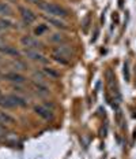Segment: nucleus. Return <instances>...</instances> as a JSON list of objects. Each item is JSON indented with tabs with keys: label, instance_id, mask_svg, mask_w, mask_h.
<instances>
[{
	"label": "nucleus",
	"instance_id": "nucleus-1",
	"mask_svg": "<svg viewBox=\"0 0 136 159\" xmlns=\"http://www.w3.org/2000/svg\"><path fill=\"white\" fill-rule=\"evenodd\" d=\"M39 7H41L42 10H45V11L48 12L49 15H52V16H59V18L61 16V18H64V16L68 15L67 10L60 7V6H57V4H55V3H45V2H42L41 4H39Z\"/></svg>",
	"mask_w": 136,
	"mask_h": 159
},
{
	"label": "nucleus",
	"instance_id": "nucleus-2",
	"mask_svg": "<svg viewBox=\"0 0 136 159\" xmlns=\"http://www.w3.org/2000/svg\"><path fill=\"white\" fill-rule=\"evenodd\" d=\"M21 43L23 47H26L27 49H35L37 51L38 48H41V43L37 39L33 37V36H23L21 39Z\"/></svg>",
	"mask_w": 136,
	"mask_h": 159
},
{
	"label": "nucleus",
	"instance_id": "nucleus-3",
	"mask_svg": "<svg viewBox=\"0 0 136 159\" xmlns=\"http://www.w3.org/2000/svg\"><path fill=\"white\" fill-rule=\"evenodd\" d=\"M19 12H21V16L23 21H25V24H27V25L34 24L35 19H37V15H35L31 10H29L26 7H19Z\"/></svg>",
	"mask_w": 136,
	"mask_h": 159
},
{
	"label": "nucleus",
	"instance_id": "nucleus-4",
	"mask_svg": "<svg viewBox=\"0 0 136 159\" xmlns=\"http://www.w3.org/2000/svg\"><path fill=\"white\" fill-rule=\"evenodd\" d=\"M25 55L27 56L29 59H31V61L42 62V63H45V62H46L45 56H44V55H41V54H38V52L35 51V49H27V48H26V49H25Z\"/></svg>",
	"mask_w": 136,
	"mask_h": 159
},
{
	"label": "nucleus",
	"instance_id": "nucleus-5",
	"mask_svg": "<svg viewBox=\"0 0 136 159\" xmlns=\"http://www.w3.org/2000/svg\"><path fill=\"white\" fill-rule=\"evenodd\" d=\"M0 107L3 108H15L16 104L12 100L11 95H3L0 96Z\"/></svg>",
	"mask_w": 136,
	"mask_h": 159
},
{
	"label": "nucleus",
	"instance_id": "nucleus-6",
	"mask_svg": "<svg viewBox=\"0 0 136 159\" xmlns=\"http://www.w3.org/2000/svg\"><path fill=\"white\" fill-rule=\"evenodd\" d=\"M34 111L37 112L39 117L44 118V119H52V118H53L52 111L48 110V108L44 107V106H35V107H34Z\"/></svg>",
	"mask_w": 136,
	"mask_h": 159
},
{
	"label": "nucleus",
	"instance_id": "nucleus-7",
	"mask_svg": "<svg viewBox=\"0 0 136 159\" xmlns=\"http://www.w3.org/2000/svg\"><path fill=\"white\" fill-rule=\"evenodd\" d=\"M6 80H8V81H11V82H18V84H22V82H25L26 81V78L23 77V75L21 74H18V73H7V74H4L3 75Z\"/></svg>",
	"mask_w": 136,
	"mask_h": 159
},
{
	"label": "nucleus",
	"instance_id": "nucleus-8",
	"mask_svg": "<svg viewBox=\"0 0 136 159\" xmlns=\"http://www.w3.org/2000/svg\"><path fill=\"white\" fill-rule=\"evenodd\" d=\"M0 122L4 124V125H14V124H16L15 118L11 117V115H10L8 112H6V111H0Z\"/></svg>",
	"mask_w": 136,
	"mask_h": 159
},
{
	"label": "nucleus",
	"instance_id": "nucleus-9",
	"mask_svg": "<svg viewBox=\"0 0 136 159\" xmlns=\"http://www.w3.org/2000/svg\"><path fill=\"white\" fill-rule=\"evenodd\" d=\"M44 18H45L46 21H48V22H49V24H51V25L56 26V28H60V29H65V28H67L64 22H61L60 19H56L55 16H46V15H44Z\"/></svg>",
	"mask_w": 136,
	"mask_h": 159
},
{
	"label": "nucleus",
	"instance_id": "nucleus-10",
	"mask_svg": "<svg viewBox=\"0 0 136 159\" xmlns=\"http://www.w3.org/2000/svg\"><path fill=\"white\" fill-rule=\"evenodd\" d=\"M55 52L59 55H61V56H64V58H67V59L71 58V49H68L67 47H64V45H60V47L55 48Z\"/></svg>",
	"mask_w": 136,
	"mask_h": 159
},
{
	"label": "nucleus",
	"instance_id": "nucleus-11",
	"mask_svg": "<svg viewBox=\"0 0 136 159\" xmlns=\"http://www.w3.org/2000/svg\"><path fill=\"white\" fill-rule=\"evenodd\" d=\"M51 40H52L53 43H65V41H67L65 36L61 34V33H55V34L51 37Z\"/></svg>",
	"mask_w": 136,
	"mask_h": 159
},
{
	"label": "nucleus",
	"instance_id": "nucleus-12",
	"mask_svg": "<svg viewBox=\"0 0 136 159\" xmlns=\"http://www.w3.org/2000/svg\"><path fill=\"white\" fill-rule=\"evenodd\" d=\"M11 8H10L8 4H6V3H0V14L3 15H10L11 14Z\"/></svg>",
	"mask_w": 136,
	"mask_h": 159
},
{
	"label": "nucleus",
	"instance_id": "nucleus-13",
	"mask_svg": "<svg viewBox=\"0 0 136 159\" xmlns=\"http://www.w3.org/2000/svg\"><path fill=\"white\" fill-rule=\"evenodd\" d=\"M0 49H2V52H4V54H7V55H14V56L19 55V52L12 47H2Z\"/></svg>",
	"mask_w": 136,
	"mask_h": 159
},
{
	"label": "nucleus",
	"instance_id": "nucleus-14",
	"mask_svg": "<svg viewBox=\"0 0 136 159\" xmlns=\"http://www.w3.org/2000/svg\"><path fill=\"white\" fill-rule=\"evenodd\" d=\"M53 59H55L56 62H60V63H63V65H67L68 63V59L67 58H64V56L56 54V52H53Z\"/></svg>",
	"mask_w": 136,
	"mask_h": 159
},
{
	"label": "nucleus",
	"instance_id": "nucleus-15",
	"mask_svg": "<svg viewBox=\"0 0 136 159\" xmlns=\"http://www.w3.org/2000/svg\"><path fill=\"white\" fill-rule=\"evenodd\" d=\"M44 73L46 75H49V77H52V78H57L59 77V73H56L53 69H49V67H45L44 69Z\"/></svg>",
	"mask_w": 136,
	"mask_h": 159
},
{
	"label": "nucleus",
	"instance_id": "nucleus-16",
	"mask_svg": "<svg viewBox=\"0 0 136 159\" xmlns=\"http://www.w3.org/2000/svg\"><path fill=\"white\" fill-rule=\"evenodd\" d=\"M6 134H7V128H6L4 125L0 122V139L6 137Z\"/></svg>",
	"mask_w": 136,
	"mask_h": 159
},
{
	"label": "nucleus",
	"instance_id": "nucleus-17",
	"mask_svg": "<svg viewBox=\"0 0 136 159\" xmlns=\"http://www.w3.org/2000/svg\"><path fill=\"white\" fill-rule=\"evenodd\" d=\"M46 30V26L44 25V26H39V28H37V29H35V34H41V33H44Z\"/></svg>",
	"mask_w": 136,
	"mask_h": 159
},
{
	"label": "nucleus",
	"instance_id": "nucleus-18",
	"mask_svg": "<svg viewBox=\"0 0 136 159\" xmlns=\"http://www.w3.org/2000/svg\"><path fill=\"white\" fill-rule=\"evenodd\" d=\"M124 77H125L127 81H129V71H128V65L127 63L124 65Z\"/></svg>",
	"mask_w": 136,
	"mask_h": 159
},
{
	"label": "nucleus",
	"instance_id": "nucleus-19",
	"mask_svg": "<svg viewBox=\"0 0 136 159\" xmlns=\"http://www.w3.org/2000/svg\"><path fill=\"white\" fill-rule=\"evenodd\" d=\"M27 2H30V3H34V4H41V0H27Z\"/></svg>",
	"mask_w": 136,
	"mask_h": 159
},
{
	"label": "nucleus",
	"instance_id": "nucleus-20",
	"mask_svg": "<svg viewBox=\"0 0 136 159\" xmlns=\"http://www.w3.org/2000/svg\"><path fill=\"white\" fill-rule=\"evenodd\" d=\"M0 48H2V41H0Z\"/></svg>",
	"mask_w": 136,
	"mask_h": 159
}]
</instances>
